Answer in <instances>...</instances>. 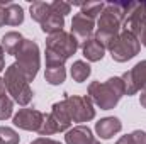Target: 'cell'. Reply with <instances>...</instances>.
<instances>
[{"mask_svg":"<svg viewBox=\"0 0 146 144\" xmlns=\"http://www.w3.org/2000/svg\"><path fill=\"white\" fill-rule=\"evenodd\" d=\"M127 5L129 2H110L106 3L99 20H97V31H95V39L106 46L110 44V41L117 36L122 29V24L126 20L127 14Z\"/></svg>","mask_w":146,"mask_h":144,"instance_id":"obj_1","label":"cell"},{"mask_svg":"<svg viewBox=\"0 0 146 144\" xmlns=\"http://www.w3.org/2000/svg\"><path fill=\"white\" fill-rule=\"evenodd\" d=\"M80 42L72 32L60 31L46 37V66H65V61L78 51Z\"/></svg>","mask_w":146,"mask_h":144,"instance_id":"obj_2","label":"cell"},{"mask_svg":"<svg viewBox=\"0 0 146 144\" xmlns=\"http://www.w3.org/2000/svg\"><path fill=\"white\" fill-rule=\"evenodd\" d=\"M124 95H126V87H124V81H122L121 76H112L104 83L92 81L88 85L90 100L102 110L114 108Z\"/></svg>","mask_w":146,"mask_h":144,"instance_id":"obj_3","label":"cell"},{"mask_svg":"<svg viewBox=\"0 0 146 144\" xmlns=\"http://www.w3.org/2000/svg\"><path fill=\"white\" fill-rule=\"evenodd\" d=\"M3 83H5V88L7 92L12 95L14 102H17L19 105H27L31 100H33V90L29 87V81L26 78L24 71L21 70V66L17 63L10 65L7 70H5V76H3Z\"/></svg>","mask_w":146,"mask_h":144,"instance_id":"obj_4","label":"cell"},{"mask_svg":"<svg viewBox=\"0 0 146 144\" xmlns=\"http://www.w3.org/2000/svg\"><path fill=\"white\" fill-rule=\"evenodd\" d=\"M110 56L114 61L117 63H126L129 59H133L136 54H139L141 44L138 41V37L134 34H131L129 31H121L117 36L110 41V44L107 46Z\"/></svg>","mask_w":146,"mask_h":144,"instance_id":"obj_5","label":"cell"},{"mask_svg":"<svg viewBox=\"0 0 146 144\" xmlns=\"http://www.w3.org/2000/svg\"><path fill=\"white\" fill-rule=\"evenodd\" d=\"M15 63L21 66V70L24 71L27 81H33L36 78L39 66H41V54H39V46L33 39H24L21 49L15 54Z\"/></svg>","mask_w":146,"mask_h":144,"instance_id":"obj_6","label":"cell"},{"mask_svg":"<svg viewBox=\"0 0 146 144\" xmlns=\"http://www.w3.org/2000/svg\"><path fill=\"white\" fill-rule=\"evenodd\" d=\"M72 126V119H70V114L65 107V102H56L53 104L51 112L48 115H44V122L41 126V129L37 131L42 137L46 136H53L56 132H63V131H68Z\"/></svg>","mask_w":146,"mask_h":144,"instance_id":"obj_7","label":"cell"},{"mask_svg":"<svg viewBox=\"0 0 146 144\" xmlns=\"http://www.w3.org/2000/svg\"><path fill=\"white\" fill-rule=\"evenodd\" d=\"M122 26L126 31L138 37L139 44L146 46V2H129Z\"/></svg>","mask_w":146,"mask_h":144,"instance_id":"obj_8","label":"cell"},{"mask_svg":"<svg viewBox=\"0 0 146 144\" xmlns=\"http://www.w3.org/2000/svg\"><path fill=\"white\" fill-rule=\"evenodd\" d=\"M65 107L70 114L72 122H88L95 117V108L90 97L85 95H66L63 98Z\"/></svg>","mask_w":146,"mask_h":144,"instance_id":"obj_9","label":"cell"},{"mask_svg":"<svg viewBox=\"0 0 146 144\" xmlns=\"http://www.w3.org/2000/svg\"><path fill=\"white\" fill-rule=\"evenodd\" d=\"M126 95H136L138 92L146 88V59L136 63L129 71H126L122 76Z\"/></svg>","mask_w":146,"mask_h":144,"instance_id":"obj_10","label":"cell"},{"mask_svg":"<svg viewBox=\"0 0 146 144\" xmlns=\"http://www.w3.org/2000/svg\"><path fill=\"white\" fill-rule=\"evenodd\" d=\"M14 126L24 131H39L44 122V114L36 108H21L14 115Z\"/></svg>","mask_w":146,"mask_h":144,"instance_id":"obj_11","label":"cell"},{"mask_svg":"<svg viewBox=\"0 0 146 144\" xmlns=\"http://www.w3.org/2000/svg\"><path fill=\"white\" fill-rule=\"evenodd\" d=\"M94 31H95V20L94 19H90V17H87V15H83V14H75L72 19V34L76 39H78V42L82 41V42H85L87 39H90L92 34H94Z\"/></svg>","mask_w":146,"mask_h":144,"instance_id":"obj_12","label":"cell"},{"mask_svg":"<svg viewBox=\"0 0 146 144\" xmlns=\"http://www.w3.org/2000/svg\"><path fill=\"white\" fill-rule=\"evenodd\" d=\"M121 129H122V124L117 117H104L95 124V132L102 139L114 137L117 132H121Z\"/></svg>","mask_w":146,"mask_h":144,"instance_id":"obj_13","label":"cell"},{"mask_svg":"<svg viewBox=\"0 0 146 144\" xmlns=\"http://www.w3.org/2000/svg\"><path fill=\"white\" fill-rule=\"evenodd\" d=\"M94 141H95V137L87 126H75L65 134L66 144H92Z\"/></svg>","mask_w":146,"mask_h":144,"instance_id":"obj_14","label":"cell"},{"mask_svg":"<svg viewBox=\"0 0 146 144\" xmlns=\"http://www.w3.org/2000/svg\"><path fill=\"white\" fill-rule=\"evenodd\" d=\"M82 53L88 61H100L106 54V46L100 44L95 37L92 36L90 39H87L85 42H82Z\"/></svg>","mask_w":146,"mask_h":144,"instance_id":"obj_15","label":"cell"},{"mask_svg":"<svg viewBox=\"0 0 146 144\" xmlns=\"http://www.w3.org/2000/svg\"><path fill=\"white\" fill-rule=\"evenodd\" d=\"M22 42H24L22 34L21 32H15V31H10V32L3 34L2 39H0V46H2L3 53L5 54H12V56L17 54V51L21 49Z\"/></svg>","mask_w":146,"mask_h":144,"instance_id":"obj_16","label":"cell"},{"mask_svg":"<svg viewBox=\"0 0 146 144\" xmlns=\"http://www.w3.org/2000/svg\"><path fill=\"white\" fill-rule=\"evenodd\" d=\"M63 27H65V17L60 15V14H56V12H53V10H51L49 15L41 22V29H42V32H46L48 36L63 31Z\"/></svg>","mask_w":146,"mask_h":144,"instance_id":"obj_17","label":"cell"},{"mask_svg":"<svg viewBox=\"0 0 146 144\" xmlns=\"http://www.w3.org/2000/svg\"><path fill=\"white\" fill-rule=\"evenodd\" d=\"M24 22V10L19 3H9L5 7V24L7 26H19Z\"/></svg>","mask_w":146,"mask_h":144,"instance_id":"obj_18","label":"cell"},{"mask_svg":"<svg viewBox=\"0 0 146 144\" xmlns=\"http://www.w3.org/2000/svg\"><path fill=\"white\" fill-rule=\"evenodd\" d=\"M44 78L49 85H61L66 78V70L65 66H46Z\"/></svg>","mask_w":146,"mask_h":144,"instance_id":"obj_19","label":"cell"},{"mask_svg":"<svg viewBox=\"0 0 146 144\" xmlns=\"http://www.w3.org/2000/svg\"><path fill=\"white\" fill-rule=\"evenodd\" d=\"M72 78L73 81H76V83H82V81H85L88 76H90V73H92V68H90V65L88 63H85V61H82V59H78V61H75L72 66Z\"/></svg>","mask_w":146,"mask_h":144,"instance_id":"obj_20","label":"cell"},{"mask_svg":"<svg viewBox=\"0 0 146 144\" xmlns=\"http://www.w3.org/2000/svg\"><path fill=\"white\" fill-rule=\"evenodd\" d=\"M31 17H33V20H36V22H42L48 15H49V12H51V3H46V2H34V3H31Z\"/></svg>","mask_w":146,"mask_h":144,"instance_id":"obj_21","label":"cell"},{"mask_svg":"<svg viewBox=\"0 0 146 144\" xmlns=\"http://www.w3.org/2000/svg\"><path fill=\"white\" fill-rule=\"evenodd\" d=\"M104 7H106L104 2H83L80 5V9H82L80 14H83V15H87V17H90V19L95 20V17L102 14Z\"/></svg>","mask_w":146,"mask_h":144,"instance_id":"obj_22","label":"cell"},{"mask_svg":"<svg viewBox=\"0 0 146 144\" xmlns=\"http://www.w3.org/2000/svg\"><path fill=\"white\" fill-rule=\"evenodd\" d=\"M115 144H146V132L145 131H133L131 134L122 136L121 139H117Z\"/></svg>","mask_w":146,"mask_h":144,"instance_id":"obj_23","label":"cell"},{"mask_svg":"<svg viewBox=\"0 0 146 144\" xmlns=\"http://www.w3.org/2000/svg\"><path fill=\"white\" fill-rule=\"evenodd\" d=\"M0 144H19V134L7 126L0 127Z\"/></svg>","mask_w":146,"mask_h":144,"instance_id":"obj_24","label":"cell"},{"mask_svg":"<svg viewBox=\"0 0 146 144\" xmlns=\"http://www.w3.org/2000/svg\"><path fill=\"white\" fill-rule=\"evenodd\" d=\"M14 112V100L5 97H0V120H5L9 117H12Z\"/></svg>","mask_w":146,"mask_h":144,"instance_id":"obj_25","label":"cell"},{"mask_svg":"<svg viewBox=\"0 0 146 144\" xmlns=\"http://www.w3.org/2000/svg\"><path fill=\"white\" fill-rule=\"evenodd\" d=\"M51 10L65 17L66 14H70L72 5H70V3H66V2H63V0H54V2H51Z\"/></svg>","mask_w":146,"mask_h":144,"instance_id":"obj_26","label":"cell"},{"mask_svg":"<svg viewBox=\"0 0 146 144\" xmlns=\"http://www.w3.org/2000/svg\"><path fill=\"white\" fill-rule=\"evenodd\" d=\"M31 144H61V143L60 141H54V139H49V137H37Z\"/></svg>","mask_w":146,"mask_h":144,"instance_id":"obj_27","label":"cell"},{"mask_svg":"<svg viewBox=\"0 0 146 144\" xmlns=\"http://www.w3.org/2000/svg\"><path fill=\"white\" fill-rule=\"evenodd\" d=\"M139 104H141L143 108H146V88L141 92V95H139Z\"/></svg>","mask_w":146,"mask_h":144,"instance_id":"obj_28","label":"cell"},{"mask_svg":"<svg viewBox=\"0 0 146 144\" xmlns=\"http://www.w3.org/2000/svg\"><path fill=\"white\" fill-rule=\"evenodd\" d=\"M3 54H5V53H3V49H2V46H0V71L5 68V58H3Z\"/></svg>","mask_w":146,"mask_h":144,"instance_id":"obj_29","label":"cell"},{"mask_svg":"<svg viewBox=\"0 0 146 144\" xmlns=\"http://www.w3.org/2000/svg\"><path fill=\"white\" fill-rule=\"evenodd\" d=\"M5 83H3V78H0V97H5Z\"/></svg>","mask_w":146,"mask_h":144,"instance_id":"obj_30","label":"cell"},{"mask_svg":"<svg viewBox=\"0 0 146 144\" xmlns=\"http://www.w3.org/2000/svg\"><path fill=\"white\" fill-rule=\"evenodd\" d=\"M92 144H100V141H97V139H95V141H94Z\"/></svg>","mask_w":146,"mask_h":144,"instance_id":"obj_31","label":"cell"}]
</instances>
